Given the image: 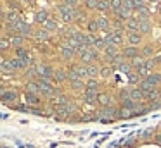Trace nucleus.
Segmentation results:
<instances>
[{
    "instance_id": "obj_40",
    "label": "nucleus",
    "mask_w": 161,
    "mask_h": 148,
    "mask_svg": "<svg viewBox=\"0 0 161 148\" xmlns=\"http://www.w3.org/2000/svg\"><path fill=\"white\" fill-rule=\"evenodd\" d=\"M119 117H132V110L121 107V109H119Z\"/></svg>"
},
{
    "instance_id": "obj_32",
    "label": "nucleus",
    "mask_w": 161,
    "mask_h": 148,
    "mask_svg": "<svg viewBox=\"0 0 161 148\" xmlns=\"http://www.w3.org/2000/svg\"><path fill=\"white\" fill-rule=\"evenodd\" d=\"M43 28H45L47 31H54L57 28V24H56V21H54L52 17H49V19H47V23L43 24Z\"/></svg>"
},
{
    "instance_id": "obj_19",
    "label": "nucleus",
    "mask_w": 161,
    "mask_h": 148,
    "mask_svg": "<svg viewBox=\"0 0 161 148\" xmlns=\"http://www.w3.org/2000/svg\"><path fill=\"white\" fill-rule=\"evenodd\" d=\"M104 52H106V57L111 60V59H114L116 55H118V47H116V45H108V47L104 48Z\"/></svg>"
},
{
    "instance_id": "obj_1",
    "label": "nucleus",
    "mask_w": 161,
    "mask_h": 148,
    "mask_svg": "<svg viewBox=\"0 0 161 148\" xmlns=\"http://www.w3.org/2000/svg\"><path fill=\"white\" fill-rule=\"evenodd\" d=\"M116 117H119V109H116V107H104V109H101L97 112V120H102V122H109V120L116 119Z\"/></svg>"
},
{
    "instance_id": "obj_18",
    "label": "nucleus",
    "mask_w": 161,
    "mask_h": 148,
    "mask_svg": "<svg viewBox=\"0 0 161 148\" xmlns=\"http://www.w3.org/2000/svg\"><path fill=\"white\" fill-rule=\"evenodd\" d=\"M11 45L14 48H21L23 45H25V36H21V34H14V36H11Z\"/></svg>"
},
{
    "instance_id": "obj_44",
    "label": "nucleus",
    "mask_w": 161,
    "mask_h": 148,
    "mask_svg": "<svg viewBox=\"0 0 161 148\" xmlns=\"http://www.w3.org/2000/svg\"><path fill=\"white\" fill-rule=\"evenodd\" d=\"M83 81H81V79H80V81H73V83H71V88H73V89H81V88H83Z\"/></svg>"
},
{
    "instance_id": "obj_38",
    "label": "nucleus",
    "mask_w": 161,
    "mask_h": 148,
    "mask_svg": "<svg viewBox=\"0 0 161 148\" xmlns=\"http://www.w3.org/2000/svg\"><path fill=\"white\" fill-rule=\"evenodd\" d=\"M88 31H90V34H94L95 31H99V26H97V21H90V23L87 24Z\"/></svg>"
},
{
    "instance_id": "obj_16",
    "label": "nucleus",
    "mask_w": 161,
    "mask_h": 148,
    "mask_svg": "<svg viewBox=\"0 0 161 148\" xmlns=\"http://www.w3.org/2000/svg\"><path fill=\"white\" fill-rule=\"evenodd\" d=\"M132 9H125V7H121V9L116 12V17H118L119 21H128L130 17H132Z\"/></svg>"
},
{
    "instance_id": "obj_25",
    "label": "nucleus",
    "mask_w": 161,
    "mask_h": 148,
    "mask_svg": "<svg viewBox=\"0 0 161 148\" xmlns=\"http://www.w3.org/2000/svg\"><path fill=\"white\" fill-rule=\"evenodd\" d=\"M126 28H128L130 31H139V19L132 16L128 21H126Z\"/></svg>"
},
{
    "instance_id": "obj_17",
    "label": "nucleus",
    "mask_w": 161,
    "mask_h": 148,
    "mask_svg": "<svg viewBox=\"0 0 161 148\" xmlns=\"http://www.w3.org/2000/svg\"><path fill=\"white\" fill-rule=\"evenodd\" d=\"M0 100H2V102H5V103H11L12 100L16 102V100H18V91H14V89H7Z\"/></svg>"
},
{
    "instance_id": "obj_31",
    "label": "nucleus",
    "mask_w": 161,
    "mask_h": 148,
    "mask_svg": "<svg viewBox=\"0 0 161 148\" xmlns=\"http://www.w3.org/2000/svg\"><path fill=\"white\" fill-rule=\"evenodd\" d=\"M11 47H12L11 40H7V38H2V40H0V52H7Z\"/></svg>"
},
{
    "instance_id": "obj_9",
    "label": "nucleus",
    "mask_w": 161,
    "mask_h": 148,
    "mask_svg": "<svg viewBox=\"0 0 161 148\" xmlns=\"http://www.w3.org/2000/svg\"><path fill=\"white\" fill-rule=\"evenodd\" d=\"M121 55L125 59H130V60H132V59H135V57H140V50L137 47H132V45H130V47H126L125 50H123Z\"/></svg>"
},
{
    "instance_id": "obj_35",
    "label": "nucleus",
    "mask_w": 161,
    "mask_h": 148,
    "mask_svg": "<svg viewBox=\"0 0 161 148\" xmlns=\"http://www.w3.org/2000/svg\"><path fill=\"white\" fill-rule=\"evenodd\" d=\"M118 71H121L123 74H126V76H128L130 72H133V71H132V65H130L128 62H123V64H121V67H119Z\"/></svg>"
},
{
    "instance_id": "obj_22",
    "label": "nucleus",
    "mask_w": 161,
    "mask_h": 148,
    "mask_svg": "<svg viewBox=\"0 0 161 148\" xmlns=\"http://www.w3.org/2000/svg\"><path fill=\"white\" fill-rule=\"evenodd\" d=\"M99 74H101V69H99V67H95V65H87V76H88V79H95Z\"/></svg>"
},
{
    "instance_id": "obj_24",
    "label": "nucleus",
    "mask_w": 161,
    "mask_h": 148,
    "mask_svg": "<svg viewBox=\"0 0 161 148\" xmlns=\"http://www.w3.org/2000/svg\"><path fill=\"white\" fill-rule=\"evenodd\" d=\"M68 79V71H64V69H59V71H56V74H54V81L57 83H63Z\"/></svg>"
},
{
    "instance_id": "obj_7",
    "label": "nucleus",
    "mask_w": 161,
    "mask_h": 148,
    "mask_svg": "<svg viewBox=\"0 0 161 148\" xmlns=\"http://www.w3.org/2000/svg\"><path fill=\"white\" fill-rule=\"evenodd\" d=\"M97 96H99V91H94V89H83V102L88 103V105L97 103Z\"/></svg>"
},
{
    "instance_id": "obj_4",
    "label": "nucleus",
    "mask_w": 161,
    "mask_h": 148,
    "mask_svg": "<svg viewBox=\"0 0 161 148\" xmlns=\"http://www.w3.org/2000/svg\"><path fill=\"white\" fill-rule=\"evenodd\" d=\"M16 31H18V34H21V36H33L31 33V26H30L28 23H26L25 19H21L18 24H16Z\"/></svg>"
},
{
    "instance_id": "obj_20",
    "label": "nucleus",
    "mask_w": 161,
    "mask_h": 148,
    "mask_svg": "<svg viewBox=\"0 0 161 148\" xmlns=\"http://www.w3.org/2000/svg\"><path fill=\"white\" fill-rule=\"evenodd\" d=\"M144 64H146V59H144L142 55H140V57H135V59H132V60H130V65H132V69H135V71H139V69L142 67Z\"/></svg>"
},
{
    "instance_id": "obj_27",
    "label": "nucleus",
    "mask_w": 161,
    "mask_h": 148,
    "mask_svg": "<svg viewBox=\"0 0 161 148\" xmlns=\"http://www.w3.org/2000/svg\"><path fill=\"white\" fill-rule=\"evenodd\" d=\"M121 7H123V2H121V0H109V9H111L114 14L118 12Z\"/></svg>"
},
{
    "instance_id": "obj_39",
    "label": "nucleus",
    "mask_w": 161,
    "mask_h": 148,
    "mask_svg": "<svg viewBox=\"0 0 161 148\" xmlns=\"http://www.w3.org/2000/svg\"><path fill=\"white\" fill-rule=\"evenodd\" d=\"M97 9L102 10V12H104V10H109V2H108V0H99Z\"/></svg>"
},
{
    "instance_id": "obj_46",
    "label": "nucleus",
    "mask_w": 161,
    "mask_h": 148,
    "mask_svg": "<svg viewBox=\"0 0 161 148\" xmlns=\"http://www.w3.org/2000/svg\"><path fill=\"white\" fill-rule=\"evenodd\" d=\"M147 2H151V3H158L159 0H147Z\"/></svg>"
},
{
    "instance_id": "obj_12",
    "label": "nucleus",
    "mask_w": 161,
    "mask_h": 148,
    "mask_svg": "<svg viewBox=\"0 0 161 148\" xmlns=\"http://www.w3.org/2000/svg\"><path fill=\"white\" fill-rule=\"evenodd\" d=\"M25 89H26V93L40 95V86H38V81H28V83L25 84Z\"/></svg>"
},
{
    "instance_id": "obj_30",
    "label": "nucleus",
    "mask_w": 161,
    "mask_h": 148,
    "mask_svg": "<svg viewBox=\"0 0 161 148\" xmlns=\"http://www.w3.org/2000/svg\"><path fill=\"white\" fill-rule=\"evenodd\" d=\"M147 79H149V81L153 83L154 86H158V84L161 83V74H158V72H153V74L147 76Z\"/></svg>"
},
{
    "instance_id": "obj_2",
    "label": "nucleus",
    "mask_w": 161,
    "mask_h": 148,
    "mask_svg": "<svg viewBox=\"0 0 161 148\" xmlns=\"http://www.w3.org/2000/svg\"><path fill=\"white\" fill-rule=\"evenodd\" d=\"M59 14L64 21H73L75 17H78V10L73 5H68V3H61L59 5Z\"/></svg>"
},
{
    "instance_id": "obj_8",
    "label": "nucleus",
    "mask_w": 161,
    "mask_h": 148,
    "mask_svg": "<svg viewBox=\"0 0 161 148\" xmlns=\"http://www.w3.org/2000/svg\"><path fill=\"white\" fill-rule=\"evenodd\" d=\"M130 98L137 103H142L144 100H146V93L140 88H130Z\"/></svg>"
},
{
    "instance_id": "obj_5",
    "label": "nucleus",
    "mask_w": 161,
    "mask_h": 148,
    "mask_svg": "<svg viewBox=\"0 0 161 148\" xmlns=\"http://www.w3.org/2000/svg\"><path fill=\"white\" fill-rule=\"evenodd\" d=\"M81 57V62H83L85 65H90L92 60H95V59H99V52L95 50V48H88L87 52H83V54L80 55Z\"/></svg>"
},
{
    "instance_id": "obj_33",
    "label": "nucleus",
    "mask_w": 161,
    "mask_h": 148,
    "mask_svg": "<svg viewBox=\"0 0 161 148\" xmlns=\"http://www.w3.org/2000/svg\"><path fill=\"white\" fill-rule=\"evenodd\" d=\"M153 52H154V48L151 47V45H146V47H142V50H140V55H142V57H151Z\"/></svg>"
},
{
    "instance_id": "obj_45",
    "label": "nucleus",
    "mask_w": 161,
    "mask_h": 148,
    "mask_svg": "<svg viewBox=\"0 0 161 148\" xmlns=\"http://www.w3.org/2000/svg\"><path fill=\"white\" fill-rule=\"evenodd\" d=\"M0 17H5V16H4V10H2V7H0Z\"/></svg>"
},
{
    "instance_id": "obj_37",
    "label": "nucleus",
    "mask_w": 161,
    "mask_h": 148,
    "mask_svg": "<svg viewBox=\"0 0 161 148\" xmlns=\"http://www.w3.org/2000/svg\"><path fill=\"white\" fill-rule=\"evenodd\" d=\"M28 55H30V52L28 50H26V48H16V57H18V59H23V57H28Z\"/></svg>"
},
{
    "instance_id": "obj_15",
    "label": "nucleus",
    "mask_w": 161,
    "mask_h": 148,
    "mask_svg": "<svg viewBox=\"0 0 161 148\" xmlns=\"http://www.w3.org/2000/svg\"><path fill=\"white\" fill-rule=\"evenodd\" d=\"M149 110L151 109L147 105H144V102L142 103H137V105L133 107V110H132V115H144V114H147Z\"/></svg>"
},
{
    "instance_id": "obj_23",
    "label": "nucleus",
    "mask_w": 161,
    "mask_h": 148,
    "mask_svg": "<svg viewBox=\"0 0 161 148\" xmlns=\"http://www.w3.org/2000/svg\"><path fill=\"white\" fill-rule=\"evenodd\" d=\"M97 26H99V29L101 31H108L109 29V19L108 17H97Z\"/></svg>"
},
{
    "instance_id": "obj_11",
    "label": "nucleus",
    "mask_w": 161,
    "mask_h": 148,
    "mask_svg": "<svg viewBox=\"0 0 161 148\" xmlns=\"http://www.w3.org/2000/svg\"><path fill=\"white\" fill-rule=\"evenodd\" d=\"M68 79H69V83L73 81H80L81 76H80V71H78V65H73L71 69H68ZM83 81V79H81Z\"/></svg>"
},
{
    "instance_id": "obj_14",
    "label": "nucleus",
    "mask_w": 161,
    "mask_h": 148,
    "mask_svg": "<svg viewBox=\"0 0 161 148\" xmlns=\"http://www.w3.org/2000/svg\"><path fill=\"white\" fill-rule=\"evenodd\" d=\"M97 103L102 107V109H104V107H111V96H109L108 93H99Z\"/></svg>"
},
{
    "instance_id": "obj_13",
    "label": "nucleus",
    "mask_w": 161,
    "mask_h": 148,
    "mask_svg": "<svg viewBox=\"0 0 161 148\" xmlns=\"http://www.w3.org/2000/svg\"><path fill=\"white\" fill-rule=\"evenodd\" d=\"M25 102L28 103L30 107H36L40 103V96L33 95V93H25Z\"/></svg>"
},
{
    "instance_id": "obj_3",
    "label": "nucleus",
    "mask_w": 161,
    "mask_h": 148,
    "mask_svg": "<svg viewBox=\"0 0 161 148\" xmlns=\"http://www.w3.org/2000/svg\"><path fill=\"white\" fill-rule=\"evenodd\" d=\"M36 71H38V79H43V81H49L52 83L54 81V74H56V71H54L50 65H36Z\"/></svg>"
},
{
    "instance_id": "obj_28",
    "label": "nucleus",
    "mask_w": 161,
    "mask_h": 148,
    "mask_svg": "<svg viewBox=\"0 0 161 148\" xmlns=\"http://www.w3.org/2000/svg\"><path fill=\"white\" fill-rule=\"evenodd\" d=\"M139 31L140 33H149L151 31V23L149 21H139Z\"/></svg>"
},
{
    "instance_id": "obj_36",
    "label": "nucleus",
    "mask_w": 161,
    "mask_h": 148,
    "mask_svg": "<svg viewBox=\"0 0 161 148\" xmlns=\"http://www.w3.org/2000/svg\"><path fill=\"white\" fill-rule=\"evenodd\" d=\"M126 78H128V81H130V83H140V81H142V78L139 76V72H130V74L126 76Z\"/></svg>"
},
{
    "instance_id": "obj_21",
    "label": "nucleus",
    "mask_w": 161,
    "mask_h": 148,
    "mask_svg": "<svg viewBox=\"0 0 161 148\" xmlns=\"http://www.w3.org/2000/svg\"><path fill=\"white\" fill-rule=\"evenodd\" d=\"M33 36H35V38H36V40H38V41H47V40H49V38H50V33H49V31L45 29V28H43V29L36 31V33L33 34Z\"/></svg>"
},
{
    "instance_id": "obj_41",
    "label": "nucleus",
    "mask_w": 161,
    "mask_h": 148,
    "mask_svg": "<svg viewBox=\"0 0 161 148\" xmlns=\"http://www.w3.org/2000/svg\"><path fill=\"white\" fill-rule=\"evenodd\" d=\"M85 5H87L88 9H97L99 0H85Z\"/></svg>"
},
{
    "instance_id": "obj_43",
    "label": "nucleus",
    "mask_w": 161,
    "mask_h": 148,
    "mask_svg": "<svg viewBox=\"0 0 161 148\" xmlns=\"http://www.w3.org/2000/svg\"><path fill=\"white\" fill-rule=\"evenodd\" d=\"M30 112H31V114H35V115H45L43 109H38V107H31V109H30Z\"/></svg>"
},
{
    "instance_id": "obj_29",
    "label": "nucleus",
    "mask_w": 161,
    "mask_h": 148,
    "mask_svg": "<svg viewBox=\"0 0 161 148\" xmlns=\"http://www.w3.org/2000/svg\"><path fill=\"white\" fill-rule=\"evenodd\" d=\"M85 89H94V91H99V81H97V79H88L87 84H85Z\"/></svg>"
},
{
    "instance_id": "obj_26",
    "label": "nucleus",
    "mask_w": 161,
    "mask_h": 148,
    "mask_svg": "<svg viewBox=\"0 0 161 148\" xmlns=\"http://www.w3.org/2000/svg\"><path fill=\"white\" fill-rule=\"evenodd\" d=\"M47 19H49V14L45 12V10H40V12H36V16H35V21L36 23H40L43 26V24L47 23Z\"/></svg>"
},
{
    "instance_id": "obj_42",
    "label": "nucleus",
    "mask_w": 161,
    "mask_h": 148,
    "mask_svg": "<svg viewBox=\"0 0 161 148\" xmlns=\"http://www.w3.org/2000/svg\"><path fill=\"white\" fill-rule=\"evenodd\" d=\"M158 64V60H153V59H146V69L147 71H151V69H154V65Z\"/></svg>"
},
{
    "instance_id": "obj_34",
    "label": "nucleus",
    "mask_w": 161,
    "mask_h": 148,
    "mask_svg": "<svg viewBox=\"0 0 161 148\" xmlns=\"http://www.w3.org/2000/svg\"><path fill=\"white\" fill-rule=\"evenodd\" d=\"M113 71H114V69H113L111 65H106V67H102V69H101V78H109V76L113 74Z\"/></svg>"
},
{
    "instance_id": "obj_10",
    "label": "nucleus",
    "mask_w": 161,
    "mask_h": 148,
    "mask_svg": "<svg viewBox=\"0 0 161 148\" xmlns=\"http://www.w3.org/2000/svg\"><path fill=\"white\" fill-rule=\"evenodd\" d=\"M126 40H128V43L132 45V47H135V45H139L140 41H142V34H140L139 31H130Z\"/></svg>"
},
{
    "instance_id": "obj_6",
    "label": "nucleus",
    "mask_w": 161,
    "mask_h": 148,
    "mask_svg": "<svg viewBox=\"0 0 161 148\" xmlns=\"http://www.w3.org/2000/svg\"><path fill=\"white\" fill-rule=\"evenodd\" d=\"M59 52H61V57L66 59V60H69V59L75 57V54H76V50H75V47H71L69 43H64L59 47Z\"/></svg>"
}]
</instances>
